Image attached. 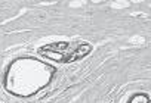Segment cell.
I'll use <instances>...</instances> for the list:
<instances>
[{
	"label": "cell",
	"mask_w": 151,
	"mask_h": 103,
	"mask_svg": "<svg viewBox=\"0 0 151 103\" xmlns=\"http://www.w3.org/2000/svg\"><path fill=\"white\" fill-rule=\"evenodd\" d=\"M70 47H71V44H68V43H56V44H49L46 47H42V49H39V52L52 60L73 62V60L83 58L85 55H88L92 50V47L89 44H77L74 47V50H70Z\"/></svg>",
	"instance_id": "1"
},
{
	"label": "cell",
	"mask_w": 151,
	"mask_h": 103,
	"mask_svg": "<svg viewBox=\"0 0 151 103\" xmlns=\"http://www.w3.org/2000/svg\"><path fill=\"white\" fill-rule=\"evenodd\" d=\"M111 6L116 8V9H122V8H127L129 3H127V0H116V2H114Z\"/></svg>",
	"instance_id": "2"
},
{
	"label": "cell",
	"mask_w": 151,
	"mask_h": 103,
	"mask_svg": "<svg viewBox=\"0 0 151 103\" xmlns=\"http://www.w3.org/2000/svg\"><path fill=\"white\" fill-rule=\"evenodd\" d=\"M129 103H148V99L145 96H135Z\"/></svg>",
	"instance_id": "3"
},
{
	"label": "cell",
	"mask_w": 151,
	"mask_h": 103,
	"mask_svg": "<svg viewBox=\"0 0 151 103\" xmlns=\"http://www.w3.org/2000/svg\"><path fill=\"white\" fill-rule=\"evenodd\" d=\"M130 43H133V44H142L144 43V38L142 37H138V36H133L130 38Z\"/></svg>",
	"instance_id": "4"
},
{
	"label": "cell",
	"mask_w": 151,
	"mask_h": 103,
	"mask_svg": "<svg viewBox=\"0 0 151 103\" xmlns=\"http://www.w3.org/2000/svg\"><path fill=\"white\" fill-rule=\"evenodd\" d=\"M133 2H136V3H139V2H142V0H133Z\"/></svg>",
	"instance_id": "5"
}]
</instances>
